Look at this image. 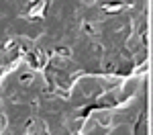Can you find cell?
Here are the masks:
<instances>
[{
  "label": "cell",
  "instance_id": "1",
  "mask_svg": "<svg viewBox=\"0 0 153 135\" xmlns=\"http://www.w3.org/2000/svg\"><path fill=\"white\" fill-rule=\"evenodd\" d=\"M45 6H47V2H45V0H39V4H37L35 8H31V12H29L31 19H37L39 14H43V12H45Z\"/></svg>",
  "mask_w": 153,
  "mask_h": 135
},
{
  "label": "cell",
  "instance_id": "2",
  "mask_svg": "<svg viewBox=\"0 0 153 135\" xmlns=\"http://www.w3.org/2000/svg\"><path fill=\"white\" fill-rule=\"evenodd\" d=\"M104 10H106V12H117V10H120V4H112V6H104Z\"/></svg>",
  "mask_w": 153,
  "mask_h": 135
}]
</instances>
